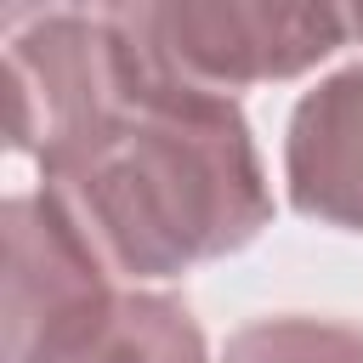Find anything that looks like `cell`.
Wrapping results in <instances>:
<instances>
[{
  "label": "cell",
  "mask_w": 363,
  "mask_h": 363,
  "mask_svg": "<svg viewBox=\"0 0 363 363\" xmlns=\"http://www.w3.org/2000/svg\"><path fill=\"white\" fill-rule=\"evenodd\" d=\"M289 176L301 210L363 227V74H340L301 102Z\"/></svg>",
  "instance_id": "2"
},
{
  "label": "cell",
  "mask_w": 363,
  "mask_h": 363,
  "mask_svg": "<svg viewBox=\"0 0 363 363\" xmlns=\"http://www.w3.org/2000/svg\"><path fill=\"white\" fill-rule=\"evenodd\" d=\"M227 363H363V340L329 323H261L233 340Z\"/></svg>",
  "instance_id": "4"
},
{
  "label": "cell",
  "mask_w": 363,
  "mask_h": 363,
  "mask_svg": "<svg viewBox=\"0 0 363 363\" xmlns=\"http://www.w3.org/2000/svg\"><path fill=\"white\" fill-rule=\"evenodd\" d=\"M102 96L40 147L57 210L125 272H176L227 250L267 216L244 125L204 85L170 74L119 17Z\"/></svg>",
  "instance_id": "1"
},
{
  "label": "cell",
  "mask_w": 363,
  "mask_h": 363,
  "mask_svg": "<svg viewBox=\"0 0 363 363\" xmlns=\"http://www.w3.org/2000/svg\"><path fill=\"white\" fill-rule=\"evenodd\" d=\"M357 23H363V17H357Z\"/></svg>",
  "instance_id": "5"
},
{
  "label": "cell",
  "mask_w": 363,
  "mask_h": 363,
  "mask_svg": "<svg viewBox=\"0 0 363 363\" xmlns=\"http://www.w3.org/2000/svg\"><path fill=\"white\" fill-rule=\"evenodd\" d=\"M74 363H204L199 335L170 301H125L79 346Z\"/></svg>",
  "instance_id": "3"
}]
</instances>
